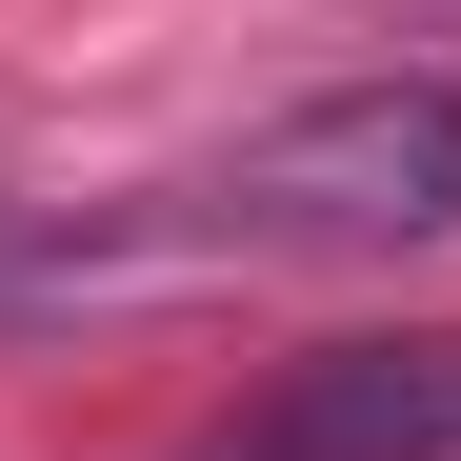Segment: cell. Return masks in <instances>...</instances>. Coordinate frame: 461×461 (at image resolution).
I'll use <instances>...</instances> for the list:
<instances>
[{
    "label": "cell",
    "instance_id": "cell-1",
    "mask_svg": "<svg viewBox=\"0 0 461 461\" xmlns=\"http://www.w3.org/2000/svg\"><path fill=\"white\" fill-rule=\"evenodd\" d=\"M140 241H221V261H381V241H461V81H341L140 221Z\"/></svg>",
    "mask_w": 461,
    "mask_h": 461
},
{
    "label": "cell",
    "instance_id": "cell-2",
    "mask_svg": "<svg viewBox=\"0 0 461 461\" xmlns=\"http://www.w3.org/2000/svg\"><path fill=\"white\" fill-rule=\"evenodd\" d=\"M201 461H461V341H321Z\"/></svg>",
    "mask_w": 461,
    "mask_h": 461
}]
</instances>
